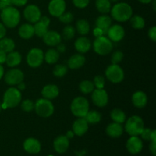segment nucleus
Here are the masks:
<instances>
[{
  "mask_svg": "<svg viewBox=\"0 0 156 156\" xmlns=\"http://www.w3.org/2000/svg\"><path fill=\"white\" fill-rule=\"evenodd\" d=\"M67 71H68V69H67V67L65 65L59 64V65H56V66L54 67L53 73L56 77L62 78L66 74Z\"/></svg>",
  "mask_w": 156,
  "mask_h": 156,
  "instance_id": "37",
  "label": "nucleus"
},
{
  "mask_svg": "<svg viewBox=\"0 0 156 156\" xmlns=\"http://www.w3.org/2000/svg\"><path fill=\"white\" fill-rule=\"evenodd\" d=\"M107 34L112 42H119L124 37L125 30L120 24H114L109 27Z\"/></svg>",
  "mask_w": 156,
  "mask_h": 156,
  "instance_id": "14",
  "label": "nucleus"
},
{
  "mask_svg": "<svg viewBox=\"0 0 156 156\" xmlns=\"http://www.w3.org/2000/svg\"><path fill=\"white\" fill-rule=\"evenodd\" d=\"M59 58V53L55 49H50L44 54V60L48 64H54Z\"/></svg>",
  "mask_w": 156,
  "mask_h": 156,
  "instance_id": "32",
  "label": "nucleus"
},
{
  "mask_svg": "<svg viewBox=\"0 0 156 156\" xmlns=\"http://www.w3.org/2000/svg\"><path fill=\"white\" fill-rule=\"evenodd\" d=\"M18 34L23 39H30L34 35V26L28 23L22 24L18 29Z\"/></svg>",
  "mask_w": 156,
  "mask_h": 156,
  "instance_id": "26",
  "label": "nucleus"
},
{
  "mask_svg": "<svg viewBox=\"0 0 156 156\" xmlns=\"http://www.w3.org/2000/svg\"><path fill=\"white\" fill-rule=\"evenodd\" d=\"M111 16L119 22H124L130 19L133 15V9L128 3L119 2L111 9Z\"/></svg>",
  "mask_w": 156,
  "mask_h": 156,
  "instance_id": "1",
  "label": "nucleus"
},
{
  "mask_svg": "<svg viewBox=\"0 0 156 156\" xmlns=\"http://www.w3.org/2000/svg\"><path fill=\"white\" fill-rule=\"evenodd\" d=\"M1 11V19L5 27L14 28L19 24L21 15L16 8L9 6Z\"/></svg>",
  "mask_w": 156,
  "mask_h": 156,
  "instance_id": "2",
  "label": "nucleus"
},
{
  "mask_svg": "<svg viewBox=\"0 0 156 156\" xmlns=\"http://www.w3.org/2000/svg\"><path fill=\"white\" fill-rule=\"evenodd\" d=\"M69 146V141L66 136H59L53 142V147L58 153H64L67 151Z\"/></svg>",
  "mask_w": 156,
  "mask_h": 156,
  "instance_id": "17",
  "label": "nucleus"
},
{
  "mask_svg": "<svg viewBox=\"0 0 156 156\" xmlns=\"http://www.w3.org/2000/svg\"><path fill=\"white\" fill-rule=\"evenodd\" d=\"M27 0H12V4L15 6H24L27 4Z\"/></svg>",
  "mask_w": 156,
  "mask_h": 156,
  "instance_id": "46",
  "label": "nucleus"
},
{
  "mask_svg": "<svg viewBox=\"0 0 156 156\" xmlns=\"http://www.w3.org/2000/svg\"><path fill=\"white\" fill-rule=\"evenodd\" d=\"M150 141L151 142H156V131L155 130H152V131Z\"/></svg>",
  "mask_w": 156,
  "mask_h": 156,
  "instance_id": "53",
  "label": "nucleus"
},
{
  "mask_svg": "<svg viewBox=\"0 0 156 156\" xmlns=\"http://www.w3.org/2000/svg\"><path fill=\"white\" fill-rule=\"evenodd\" d=\"M24 16L28 22L36 23L41 18V12L35 5H29L24 9Z\"/></svg>",
  "mask_w": 156,
  "mask_h": 156,
  "instance_id": "12",
  "label": "nucleus"
},
{
  "mask_svg": "<svg viewBox=\"0 0 156 156\" xmlns=\"http://www.w3.org/2000/svg\"><path fill=\"white\" fill-rule=\"evenodd\" d=\"M148 101L147 96L143 91H138L134 93L132 96V102L134 106L137 108H143L146 105Z\"/></svg>",
  "mask_w": 156,
  "mask_h": 156,
  "instance_id": "23",
  "label": "nucleus"
},
{
  "mask_svg": "<svg viewBox=\"0 0 156 156\" xmlns=\"http://www.w3.org/2000/svg\"><path fill=\"white\" fill-rule=\"evenodd\" d=\"M6 56H7L6 53L3 52L2 50H0V64L1 65L2 63H4V62H5Z\"/></svg>",
  "mask_w": 156,
  "mask_h": 156,
  "instance_id": "50",
  "label": "nucleus"
},
{
  "mask_svg": "<svg viewBox=\"0 0 156 156\" xmlns=\"http://www.w3.org/2000/svg\"><path fill=\"white\" fill-rule=\"evenodd\" d=\"M93 83H94V87L96 88H99V89L100 88H104L105 84V79L103 76H97L94 77Z\"/></svg>",
  "mask_w": 156,
  "mask_h": 156,
  "instance_id": "42",
  "label": "nucleus"
},
{
  "mask_svg": "<svg viewBox=\"0 0 156 156\" xmlns=\"http://www.w3.org/2000/svg\"><path fill=\"white\" fill-rule=\"evenodd\" d=\"M119 0H110V2H117Z\"/></svg>",
  "mask_w": 156,
  "mask_h": 156,
  "instance_id": "58",
  "label": "nucleus"
},
{
  "mask_svg": "<svg viewBox=\"0 0 156 156\" xmlns=\"http://www.w3.org/2000/svg\"><path fill=\"white\" fill-rule=\"evenodd\" d=\"M91 47V44L90 42L89 39H88L85 37H81L78 38L75 42V48L79 53H85Z\"/></svg>",
  "mask_w": 156,
  "mask_h": 156,
  "instance_id": "21",
  "label": "nucleus"
},
{
  "mask_svg": "<svg viewBox=\"0 0 156 156\" xmlns=\"http://www.w3.org/2000/svg\"><path fill=\"white\" fill-rule=\"evenodd\" d=\"M93 34H94V37H101L105 35L104 32L100 28H98L97 27H94V30H93Z\"/></svg>",
  "mask_w": 156,
  "mask_h": 156,
  "instance_id": "47",
  "label": "nucleus"
},
{
  "mask_svg": "<svg viewBox=\"0 0 156 156\" xmlns=\"http://www.w3.org/2000/svg\"><path fill=\"white\" fill-rule=\"evenodd\" d=\"M34 110L37 114L41 117H49L54 112V106L50 100L46 98L38 99L34 104Z\"/></svg>",
  "mask_w": 156,
  "mask_h": 156,
  "instance_id": "7",
  "label": "nucleus"
},
{
  "mask_svg": "<svg viewBox=\"0 0 156 156\" xmlns=\"http://www.w3.org/2000/svg\"><path fill=\"white\" fill-rule=\"evenodd\" d=\"M111 117L112 120L117 123H123L126 121V116L122 110L115 108L111 113Z\"/></svg>",
  "mask_w": 156,
  "mask_h": 156,
  "instance_id": "31",
  "label": "nucleus"
},
{
  "mask_svg": "<svg viewBox=\"0 0 156 156\" xmlns=\"http://www.w3.org/2000/svg\"><path fill=\"white\" fill-rule=\"evenodd\" d=\"M27 63L32 68H37L44 60V53L41 49L33 48L27 55Z\"/></svg>",
  "mask_w": 156,
  "mask_h": 156,
  "instance_id": "9",
  "label": "nucleus"
},
{
  "mask_svg": "<svg viewBox=\"0 0 156 156\" xmlns=\"http://www.w3.org/2000/svg\"><path fill=\"white\" fill-rule=\"evenodd\" d=\"M79 89H80L81 92L83 94H89L91 93L94 89V83L91 81L85 80L82 81L80 84H79Z\"/></svg>",
  "mask_w": 156,
  "mask_h": 156,
  "instance_id": "36",
  "label": "nucleus"
},
{
  "mask_svg": "<svg viewBox=\"0 0 156 156\" xmlns=\"http://www.w3.org/2000/svg\"><path fill=\"white\" fill-rule=\"evenodd\" d=\"M95 6L98 11L102 14H107L111 12V3L110 0H96Z\"/></svg>",
  "mask_w": 156,
  "mask_h": 156,
  "instance_id": "30",
  "label": "nucleus"
},
{
  "mask_svg": "<svg viewBox=\"0 0 156 156\" xmlns=\"http://www.w3.org/2000/svg\"><path fill=\"white\" fill-rule=\"evenodd\" d=\"M59 21L66 24H69L74 19V16L71 12H64L59 17Z\"/></svg>",
  "mask_w": 156,
  "mask_h": 156,
  "instance_id": "39",
  "label": "nucleus"
},
{
  "mask_svg": "<svg viewBox=\"0 0 156 156\" xmlns=\"http://www.w3.org/2000/svg\"><path fill=\"white\" fill-rule=\"evenodd\" d=\"M3 75H4V68H3L2 66L0 64V79L3 77Z\"/></svg>",
  "mask_w": 156,
  "mask_h": 156,
  "instance_id": "55",
  "label": "nucleus"
},
{
  "mask_svg": "<svg viewBox=\"0 0 156 156\" xmlns=\"http://www.w3.org/2000/svg\"><path fill=\"white\" fill-rule=\"evenodd\" d=\"M21 101V93L18 88H10L6 90L3 97L2 107L3 109L13 108L18 106Z\"/></svg>",
  "mask_w": 156,
  "mask_h": 156,
  "instance_id": "3",
  "label": "nucleus"
},
{
  "mask_svg": "<svg viewBox=\"0 0 156 156\" xmlns=\"http://www.w3.org/2000/svg\"><path fill=\"white\" fill-rule=\"evenodd\" d=\"M92 101L99 108L105 107L108 103V94L104 88H95L91 94Z\"/></svg>",
  "mask_w": 156,
  "mask_h": 156,
  "instance_id": "11",
  "label": "nucleus"
},
{
  "mask_svg": "<svg viewBox=\"0 0 156 156\" xmlns=\"http://www.w3.org/2000/svg\"><path fill=\"white\" fill-rule=\"evenodd\" d=\"M2 109V104L0 103V111H1Z\"/></svg>",
  "mask_w": 156,
  "mask_h": 156,
  "instance_id": "60",
  "label": "nucleus"
},
{
  "mask_svg": "<svg viewBox=\"0 0 156 156\" xmlns=\"http://www.w3.org/2000/svg\"><path fill=\"white\" fill-rule=\"evenodd\" d=\"M148 35H149V38H150L153 42H155L156 41V27L155 26H153V27H152L150 29H149V32H148Z\"/></svg>",
  "mask_w": 156,
  "mask_h": 156,
  "instance_id": "45",
  "label": "nucleus"
},
{
  "mask_svg": "<svg viewBox=\"0 0 156 156\" xmlns=\"http://www.w3.org/2000/svg\"><path fill=\"white\" fill-rule=\"evenodd\" d=\"M17 86H18V88H18L20 91H24V90L25 89V84H24L23 82H20L19 84H18V85H17Z\"/></svg>",
  "mask_w": 156,
  "mask_h": 156,
  "instance_id": "52",
  "label": "nucleus"
},
{
  "mask_svg": "<svg viewBox=\"0 0 156 156\" xmlns=\"http://www.w3.org/2000/svg\"><path fill=\"white\" fill-rule=\"evenodd\" d=\"M144 122L139 116H132L126 122L125 129L131 136H138L144 129Z\"/></svg>",
  "mask_w": 156,
  "mask_h": 156,
  "instance_id": "4",
  "label": "nucleus"
},
{
  "mask_svg": "<svg viewBox=\"0 0 156 156\" xmlns=\"http://www.w3.org/2000/svg\"><path fill=\"white\" fill-rule=\"evenodd\" d=\"M150 152L154 156L156 155V142H151V144L149 146Z\"/></svg>",
  "mask_w": 156,
  "mask_h": 156,
  "instance_id": "49",
  "label": "nucleus"
},
{
  "mask_svg": "<svg viewBox=\"0 0 156 156\" xmlns=\"http://www.w3.org/2000/svg\"><path fill=\"white\" fill-rule=\"evenodd\" d=\"M43 40L47 45L50 47H55L60 44L62 37H61V35L56 31H54V30L49 31L48 30L43 37Z\"/></svg>",
  "mask_w": 156,
  "mask_h": 156,
  "instance_id": "18",
  "label": "nucleus"
},
{
  "mask_svg": "<svg viewBox=\"0 0 156 156\" xmlns=\"http://www.w3.org/2000/svg\"><path fill=\"white\" fill-rule=\"evenodd\" d=\"M66 8V5L65 0H51L49 3L48 11L52 16L59 18L65 12Z\"/></svg>",
  "mask_w": 156,
  "mask_h": 156,
  "instance_id": "13",
  "label": "nucleus"
},
{
  "mask_svg": "<svg viewBox=\"0 0 156 156\" xmlns=\"http://www.w3.org/2000/svg\"><path fill=\"white\" fill-rule=\"evenodd\" d=\"M59 88L55 85H47L43 88L41 94L44 98L52 100L59 95Z\"/></svg>",
  "mask_w": 156,
  "mask_h": 156,
  "instance_id": "22",
  "label": "nucleus"
},
{
  "mask_svg": "<svg viewBox=\"0 0 156 156\" xmlns=\"http://www.w3.org/2000/svg\"><path fill=\"white\" fill-rule=\"evenodd\" d=\"M130 23L132 27L136 30H141L145 27V20L140 15H135L130 18Z\"/></svg>",
  "mask_w": 156,
  "mask_h": 156,
  "instance_id": "35",
  "label": "nucleus"
},
{
  "mask_svg": "<svg viewBox=\"0 0 156 156\" xmlns=\"http://www.w3.org/2000/svg\"><path fill=\"white\" fill-rule=\"evenodd\" d=\"M21 108L25 112H30L34 109V103L31 100L26 99L21 102Z\"/></svg>",
  "mask_w": 156,
  "mask_h": 156,
  "instance_id": "40",
  "label": "nucleus"
},
{
  "mask_svg": "<svg viewBox=\"0 0 156 156\" xmlns=\"http://www.w3.org/2000/svg\"><path fill=\"white\" fill-rule=\"evenodd\" d=\"M15 47V42L11 38L3 37L0 39V50H2L5 53H9L13 51Z\"/></svg>",
  "mask_w": 156,
  "mask_h": 156,
  "instance_id": "28",
  "label": "nucleus"
},
{
  "mask_svg": "<svg viewBox=\"0 0 156 156\" xmlns=\"http://www.w3.org/2000/svg\"><path fill=\"white\" fill-rule=\"evenodd\" d=\"M94 52L101 56H105L111 53L113 50V43L109 38L105 36L96 37L93 43Z\"/></svg>",
  "mask_w": 156,
  "mask_h": 156,
  "instance_id": "6",
  "label": "nucleus"
},
{
  "mask_svg": "<svg viewBox=\"0 0 156 156\" xmlns=\"http://www.w3.org/2000/svg\"><path fill=\"white\" fill-rule=\"evenodd\" d=\"M85 62V57L81 53L74 54L69 59L68 66L72 69H79L84 66Z\"/></svg>",
  "mask_w": 156,
  "mask_h": 156,
  "instance_id": "24",
  "label": "nucleus"
},
{
  "mask_svg": "<svg viewBox=\"0 0 156 156\" xmlns=\"http://www.w3.org/2000/svg\"><path fill=\"white\" fill-rule=\"evenodd\" d=\"M126 149L133 155L140 153L143 147V141L138 136H131L126 142Z\"/></svg>",
  "mask_w": 156,
  "mask_h": 156,
  "instance_id": "15",
  "label": "nucleus"
},
{
  "mask_svg": "<svg viewBox=\"0 0 156 156\" xmlns=\"http://www.w3.org/2000/svg\"><path fill=\"white\" fill-rule=\"evenodd\" d=\"M84 118L86 120L88 123L91 124H95V123H99L101 120V114L97 111H88L86 115Z\"/></svg>",
  "mask_w": 156,
  "mask_h": 156,
  "instance_id": "33",
  "label": "nucleus"
},
{
  "mask_svg": "<svg viewBox=\"0 0 156 156\" xmlns=\"http://www.w3.org/2000/svg\"><path fill=\"white\" fill-rule=\"evenodd\" d=\"M5 34H6L5 26L2 23H0V39L5 37Z\"/></svg>",
  "mask_w": 156,
  "mask_h": 156,
  "instance_id": "48",
  "label": "nucleus"
},
{
  "mask_svg": "<svg viewBox=\"0 0 156 156\" xmlns=\"http://www.w3.org/2000/svg\"><path fill=\"white\" fill-rule=\"evenodd\" d=\"M123 53L121 51H115L111 56V62L112 64H118L123 60Z\"/></svg>",
  "mask_w": 156,
  "mask_h": 156,
  "instance_id": "41",
  "label": "nucleus"
},
{
  "mask_svg": "<svg viewBox=\"0 0 156 156\" xmlns=\"http://www.w3.org/2000/svg\"><path fill=\"white\" fill-rule=\"evenodd\" d=\"M21 62V56L18 52L12 51L9 53V54H7V56H6L5 62L8 66L14 68V67L19 65Z\"/></svg>",
  "mask_w": 156,
  "mask_h": 156,
  "instance_id": "27",
  "label": "nucleus"
},
{
  "mask_svg": "<svg viewBox=\"0 0 156 156\" xmlns=\"http://www.w3.org/2000/svg\"><path fill=\"white\" fill-rule=\"evenodd\" d=\"M153 9L154 10H155V0H154L153 2Z\"/></svg>",
  "mask_w": 156,
  "mask_h": 156,
  "instance_id": "57",
  "label": "nucleus"
},
{
  "mask_svg": "<svg viewBox=\"0 0 156 156\" xmlns=\"http://www.w3.org/2000/svg\"><path fill=\"white\" fill-rule=\"evenodd\" d=\"M88 129V123L84 117H79L73 124V132L75 135L82 136Z\"/></svg>",
  "mask_w": 156,
  "mask_h": 156,
  "instance_id": "16",
  "label": "nucleus"
},
{
  "mask_svg": "<svg viewBox=\"0 0 156 156\" xmlns=\"http://www.w3.org/2000/svg\"><path fill=\"white\" fill-rule=\"evenodd\" d=\"M106 133L111 138H118L121 136L123 133V128L121 123H117L114 122L107 126Z\"/></svg>",
  "mask_w": 156,
  "mask_h": 156,
  "instance_id": "20",
  "label": "nucleus"
},
{
  "mask_svg": "<svg viewBox=\"0 0 156 156\" xmlns=\"http://www.w3.org/2000/svg\"><path fill=\"white\" fill-rule=\"evenodd\" d=\"M50 156H53V155H50Z\"/></svg>",
  "mask_w": 156,
  "mask_h": 156,
  "instance_id": "61",
  "label": "nucleus"
},
{
  "mask_svg": "<svg viewBox=\"0 0 156 156\" xmlns=\"http://www.w3.org/2000/svg\"><path fill=\"white\" fill-rule=\"evenodd\" d=\"M152 131V129H149V128H144L143 132H142L141 134H140L142 139H143L144 140H150Z\"/></svg>",
  "mask_w": 156,
  "mask_h": 156,
  "instance_id": "44",
  "label": "nucleus"
},
{
  "mask_svg": "<svg viewBox=\"0 0 156 156\" xmlns=\"http://www.w3.org/2000/svg\"><path fill=\"white\" fill-rule=\"evenodd\" d=\"M111 22H112V21H111V18L109 16H108V15H101L96 19L95 25L96 27L100 28L105 35L107 34L108 29L111 26Z\"/></svg>",
  "mask_w": 156,
  "mask_h": 156,
  "instance_id": "25",
  "label": "nucleus"
},
{
  "mask_svg": "<svg viewBox=\"0 0 156 156\" xmlns=\"http://www.w3.org/2000/svg\"><path fill=\"white\" fill-rule=\"evenodd\" d=\"M75 34H76V29L71 25L66 26L62 30V37L66 41L71 40L72 38L74 37Z\"/></svg>",
  "mask_w": 156,
  "mask_h": 156,
  "instance_id": "38",
  "label": "nucleus"
},
{
  "mask_svg": "<svg viewBox=\"0 0 156 156\" xmlns=\"http://www.w3.org/2000/svg\"><path fill=\"white\" fill-rule=\"evenodd\" d=\"M138 1H140L141 3H143V4H149L152 0H138Z\"/></svg>",
  "mask_w": 156,
  "mask_h": 156,
  "instance_id": "56",
  "label": "nucleus"
},
{
  "mask_svg": "<svg viewBox=\"0 0 156 156\" xmlns=\"http://www.w3.org/2000/svg\"><path fill=\"white\" fill-rule=\"evenodd\" d=\"M24 73L18 69H12L9 70L5 75V81L9 85H17L24 80Z\"/></svg>",
  "mask_w": 156,
  "mask_h": 156,
  "instance_id": "10",
  "label": "nucleus"
},
{
  "mask_svg": "<svg viewBox=\"0 0 156 156\" xmlns=\"http://www.w3.org/2000/svg\"><path fill=\"white\" fill-rule=\"evenodd\" d=\"M74 133L73 132V131H68V132H67V133H66V136L67 137V138L69 139H69H72L73 138V136H74Z\"/></svg>",
  "mask_w": 156,
  "mask_h": 156,
  "instance_id": "54",
  "label": "nucleus"
},
{
  "mask_svg": "<svg viewBox=\"0 0 156 156\" xmlns=\"http://www.w3.org/2000/svg\"><path fill=\"white\" fill-rule=\"evenodd\" d=\"M56 50L59 52V53H62L63 52L66 51V46L64 44H59L57 45V48H56Z\"/></svg>",
  "mask_w": 156,
  "mask_h": 156,
  "instance_id": "51",
  "label": "nucleus"
},
{
  "mask_svg": "<svg viewBox=\"0 0 156 156\" xmlns=\"http://www.w3.org/2000/svg\"><path fill=\"white\" fill-rule=\"evenodd\" d=\"M107 79L112 83L117 84L121 82L124 79L123 70L118 64H111L105 71Z\"/></svg>",
  "mask_w": 156,
  "mask_h": 156,
  "instance_id": "8",
  "label": "nucleus"
},
{
  "mask_svg": "<svg viewBox=\"0 0 156 156\" xmlns=\"http://www.w3.org/2000/svg\"><path fill=\"white\" fill-rule=\"evenodd\" d=\"M71 111L77 117H85L89 111V103L84 97H77L73 99L71 104Z\"/></svg>",
  "mask_w": 156,
  "mask_h": 156,
  "instance_id": "5",
  "label": "nucleus"
},
{
  "mask_svg": "<svg viewBox=\"0 0 156 156\" xmlns=\"http://www.w3.org/2000/svg\"><path fill=\"white\" fill-rule=\"evenodd\" d=\"M73 2L76 7L79 9H84L88 6L89 0H73Z\"/></svg>",
  "mask_w": 156,
  "mask_h": 156,
  "instance_id": "43",
  "label": "nucleus"
},
{
  "mask_svg": "<svg viewBox=\"0 0 156 156\" xmlns=\"http://www.w3.org/2000/svg\"><path fill=\"white\" fill-rule=\"evenodd\" d=\"M48 27L49 25L39 20L37 22L34 23V34L39 37H43L44 34L48 31Z\"/></svg>",
  "mask_w": 156,
  "mask_h": 156,
  "instance_id": "29",
  "label": "nucleus"
},
{
  "mask_svg": "<svg viewBox=\"0 0 156 156\" xmlns=\"http://www.w3.org/2000/svg\"><path fill=\"white\" fill-rule=\"evenodd\" d=\"M76 30L79 34L86 35L90 31V25L86 20H79L76 23Z\"/></svg>",
  "mask_w": 156,
  "mask_h": 156,
  "instance_id": "34",
  "label": "nucleus"
},
{
  "mask_svg": "<svg viewBox=\"0 0 156 156\" xmlns=\"http://www.w3.org/2000/svg\"><path fill=\"white\" fill-rule=\"evenodd\" d=\"M24 149L30 154H37L41 149V143L37 139L28 138L24 142Z\"/></svg>",
  "mask_w": 156,
  "mask_h": 156,
  "instance_id": "19",
  "label": "nucleus"
},
{
  "mask_svg": "<svg viewBox=\"0 0 156 156\" xmlns=\"http://www.w3.org/2000/svg\"><path fill=\"white\" fill-rule=\"evenodd\" d=\"M9 1L12 2V0H0V2H9Z\"/></svg>",
  "mask_w": 156,
  "mask_h": 156,
  "instance_id": "59",
  "label": "nucleus"
}]
</instances>
